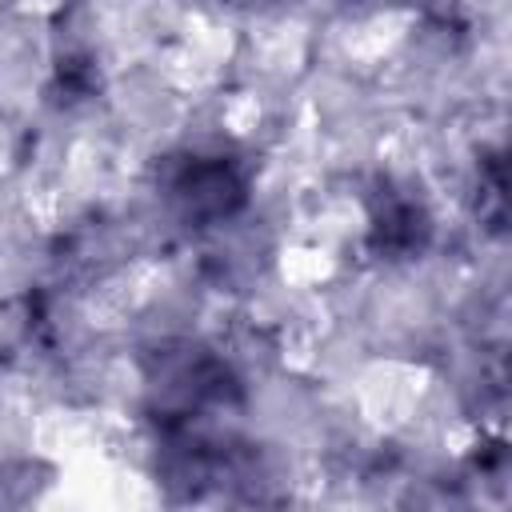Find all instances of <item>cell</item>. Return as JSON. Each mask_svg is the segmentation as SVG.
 <instances>
[{"label": "cell", "mask_w": 512, "mask_h": 512, "mask_svg": "<svg viewBox=\"0 0 512 512\" xmlns=\"http://www.w3.org/2000/svg\"><path fill=\"white\" fill-rule=\"evenodd\" d=\"M436 240L428 196L400 176H376L364 196V244L384 264L420 260Z\"/></svg>", "instance_id": "3957f363"}, {"label": "cell", "mask_w": 512, "mask_h": 512, "mask_svg": "<svg viewBox=\"0 0 512 512\" xmlns=\"http://www.w3.org/2000/svg\"><path fill=\"white\" fill-rule=\"evenodd\" d=\"M144 404L156 436L224 428L244 408V384L216 348L168 340L144 360Z\"/></svg>", "instance_id": "7a4b0ae2"}, {"label": "cell", "mask_w": 512, "mask_h": 512, "mask_svg": "<svg viewBox=\"0 0 512 512\" xmlns=\"http://www.w3.org/2000/svg\"><path fill=\"white\" fill-rule=\"evenodd\" d=\"M152 192L160 212L184 232L236 224L252 208L256 168L224 140H188L156 160Z\"/></svg>", "instance_id": "6da1fadb"}, {"label": "cell", "mask_w": 512, "mask_h": 512, "mask_svg": "<svg viewBox=\"0 0 512 512\" xmlns=\"http://www.w3.org/2000/svg\"><path fill=\"white\" fill-rule=\"evenodd\" d=\"M228 4H264V0H228Z\"/></svg>", "instance_id": "277c9868"}]
</instances>
